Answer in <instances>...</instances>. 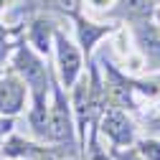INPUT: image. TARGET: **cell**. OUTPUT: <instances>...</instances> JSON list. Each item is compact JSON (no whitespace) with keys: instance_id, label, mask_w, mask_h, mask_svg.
I'll use <instances>...</instances> for the list:
<instances>
[{"instance_id":"obj_1","label":"cell","mask_w":160,"mask_h":160,"mask_svg":"<svg viewBox=\"0 0 160 160\" xmlns=\"http://www.w3.org/2000/svg\"><path fill=\"white\" fill-rule=\"evenodd\" d=\"M15 66H18V71L26 76V82L33 87L36 94H43V89H46V69L41 66V61H38L28 48H21V51H18Z\"/></svg>"},{"instance_id":"obj_2","label":"cell","mask_w":160,"mask_h":160,"mask_svg":"<svg viewBox=\"0 0 160 160\" xmlns=\"http://www.w3.org/2000/svg\"><path fill=\"white\" fill-rule=\"evenodd\" d=\"M56 46H58V66H61V79L64 84H74V79L79 74L82 58H79L76 46L69 41L66 36H56Z\"/></svg>"},{"instance_id":"obj_3","label":"cell","mask_w":160,"mask_h":160,"mask_svg":"<svg viewBox=\"0 0 160 160\" xmlns=\"http://www.w3.org/2000/svg\"><path fill=\"white\" fill-rule=\"evenodd\" d=\"M48 135L53 140H71V119H69V109L61 92H56L53 97V109H51V119H48Z\"/></svg>"},{"instance_id":"obj_4","label":"cell","mask_w":160,"mask_h":160,"mask_svg":"<svg viewBox=\"0 0 160 160\" xmlns=\"http://www.w3.org/2000/svg\"><path fill=\"white\" fill-rule=\"evenodd\" d=\"M23 99H26V87L18 79H3L0 82V112L3 114L21 112Z\"/></svg>"},{"instance_id":"obj_5","label":"cell","mask_w":160,"mask_h":160,"mask_svg":"<svg viewBox=\"0 0 160 160\" xmlns=\"http://www.w3.org/2000/svg\"><path fill=\"white\" fill-rule=\"evenodd\" d=\"M102 130L114 140L117 145H127V142H132V125L127 122V117L119 112V109H112V112L104 114Z\"/></svg>"},{"instance_id":"obj_6","label":"cell","mask_w":160,"mask_h":160,"mask_svg":"<svg viewBox=\"0 0 160 160\" xmlns=\"http://www.w3.org/2000/svg\"><path fill=\"white\" fill-rule=\"evenodd\" d=\"M74 104L79 112V125H87V117H89V84L82 82L74 92Z\"/></svg>"},{"instance_id":"obj_7","label":"cell","mask_w":160,"mask_h":160,"mask_svg":"<svg viewBox=\"0 0 160 160\" xmlns=\"http://www.w3.org/2000/svg\"><path fill=\"white\" fill-rule=\"evenodd\" d=\"M48 38H51V28H48V23L38 21V23L33 26V33H31L33 46H36L38 51H48Z\"/></svg>"},{"instance_id":"obj_8","label":"cell","mask_w":160,"mask_h":160,"mask_svg":"<svg viewBox=\"0 0 160 160\" xmlns=\"http://www.w3.org/2000/svg\"><path fill=\"white\" fill-rule=\"evenodd\" d=\"M3 152H5V155H10V158H21V155L33 152V145H28L26 140H21V137H13V140H8V142H5Z\"/></svg>"},{"instance_id":"obj_9","label":"cell","mask_w":160,"mask_h":160,"mask_svg":"<svg viewBox=\"0 0 160 160\" xmlns=\"http://www.w3.org/2000/svg\"><path fill=\"white\" fill-rule=\"evenodd\" d=\"M102 33H104V28H94L92 23H84V21L79 23V36H82V46H84V48H92L94 41H97Z\"/></svg>"},{"instance_id":"obj_10","label":"cell","mask_w":160,"mask_h":160,"mask_svg":"<svg viewBox=\"0 0 160 160\" xmlns=\"http://www.w3.org/2000/svg\"><path fill=\"white\" fill-rule=\"evenodd\" d=\"M140 155H145L148 160H160V142L158 140H145V142H140Z\"/></svg>"},{"instance_id":"obj_11","label":"cell","mask_w":160,"mask_h":160,"mask_svg":"<svg viewBox=\"0 0 160 160\" xmlns=\"http://www.w3.org/2000/svg\"><path fill=\"white\" fill-rule=\"evenodd\" d=\"M119 160H142V158L135 155V152H122V155H119Z\"/></svg>"},{"instance_id":"obj_12","label":"cell","mask_w":160,"mask_h":160,"mask_svg":"<svg viewBox=\"0 0 160 160\" xmlns=\"http://www.w3.org/2000/svg\"><path fill=\"white\" fill-rule=\"evenodd\" d=\"M94 160H107V158L104 155H94Z\"/></svg>"},{"instance_id":"obj_13","label":"cell","mask_w":160,"mask_h":160,"mask_svg":"<svg viewBox=\"0 0 160 160\" xmlns=\"http://www.w3.org/2000/svg\"><path fill=\"white\" fill-rule=\"evenodd\" d=\"M0 5H3V0H0Z\"/></svg>"},{"instance_id":"obj_14","label":"cell","mask_w":160,"mask_h":160,"mask_svg":"<svg viewBox=\"0 0 160 160\" xmlns=\"http://www.w3.org/2000/svg\"><path fill=\"white\" fill-rule=\"evenodd\" d=\"M158 18H160V15H158Z\"/></svg>"}]
</instances>
